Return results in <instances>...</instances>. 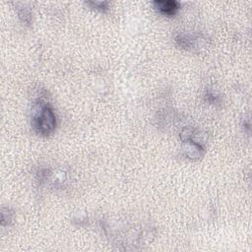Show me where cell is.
Here are the masks:
<instances>
[{
  "instance_id": "277c9868",
  "label": "cell",
  "mask_w": 252,
  "mask_h": 252,
  "mask_svg": "<svg viewBox=\"0 0 252 252\" xmlns=\"http://www.w3.org/2000/svg\"><path fill=\"white\" fill-rule=\"evenodd\" d=\"M197 41H198V38L186 34H180L176 36L177 45L184 50L195 49Z\"/></svg>"
},
{
  "instance_id": "6da1fadb",
  "label": "cell",
  "mask_w": 252,
  "mask_h": 252,
  "mask_svg": "<svg viewBox=\"0 0 252 252\" xmlns=\"http://www.w3.org/2000/svg\"><path fill=\"white\" fill-rule=\"evenodd\" d=\"M32 125L37 134L41 136L51 135L56 127V116L54 109L40 101L34 108Z\"/></svg>"
},
{
  "instance_id": "5b68a950",
  "label": "cell",
  "mask_w": 252,
  "mask_h": 252,
  "mask_svg": "<svg viewBox=\"0 0 252 252\" xmlns=\"http://www.w3.org/2000/svg\"><path fill=\"white\" fill-rule=\"evenodd\" d=\"M18 14H19V17L20 19L26 23V24H31V20H32V14L30 12V10L28 8H25V7H22L18 10Z\"/></svg>"
},
{
  "instance_id": "8992f818",
  "label": "cell",
  "mask_w": 252,
  "mask_h": 252,
  "mask_svg": "<svg viewBox=\"0 0 252 252\" xmlns=\"http://www.w3.org/2000/svg\"><path fill=\"white\" fill-rule=\"evenodd\" d=\"M87 4L91 5L92 8H95L102 12H105L108 9V3L106 1H88Z\"/></svg>"
},
{
  "instance_id": "3957f363",
  "label": "cell",
  "mask_w": 252,
  "mask_h": 252,
  "mask_svg": "<svg viewBox=\"0 0 252 252\" xmlns=\"http://www.w3.org/2000/svg\"><path fill=\"white\" fill-rule=\"evenodd\" d=\"M155 8L162 15L174 16L180 9V3L175 0H157L154 1Z\"/></svg>"
},
{
  "instance_id": "7a4b0ae2",
  "label": "cell",
  "mask_w": 252,
  "mask_h": 252,
  "mask_svg": "<svg viewBox=\"0 0 252 252\" xmlns=\"http://www.w3.org/2000/svg\"><path fill=\"white\" fill-rule=\"evenodd\" d=\"M182 141H183V147H182L183 155L187 159L197 160L204 155V147L200 143L196 142L194 139L188 138Z\"/></svg>"
}]
</instances>
